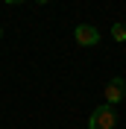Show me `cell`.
I'll use <instances>...</instances> for the list:
<instances>
[{
    "label": "cell",
    "mask_w": 126,
    "mask_h": 129,
    "mask_svg": "<svg viewBox=\"0 0 126 129\" xmlns=\"http://www.w3.org/2000/svg\"><path fill=\"white\" fill-rule=\"evenodd\" d=\"M114 126H117V114H114V106L109 103L97 106L88 117V129H114Z\"/></svg>",
    "instance_id": "cell-1"
},
{
    "label": "cell",
    "mask_w": 126,
    "mask_h": 129,
    "mask_svg": "<svg viewBox=\"0 0 126 129\" xmlns=\"http://www.w3.org/2000/svg\"><path fill=\"white\" fill-rule=\"evenodd\" d=\"M73 38H76L79 47H94L97 41H100V32H97V26H91V24H79L76 29H73Z\"/></svg>",
    "instance_id": "cell-2"
},
{
    "label": "cell",
    "mask_w": 126,
    "mask_h": 129,
    "mask_svg": "<svg viewBox=\"0 0 126 129\" xmlns=\"http://www.w3.org/2000/svg\"><path fill=\"white\" fill-rule=\"evenodd\" d=\"M123 100H126V79H120V76L109 79V85H106V103L114 106V103H123Z\"/></svg>",
    "instance_id": "cell-3"
},
{
    "label": "cell",
    "mask_w": 126,
    "mask_h": 129,
    "mask_svg": "<svg viewBox=\"0 0 126 129\" xmlns=\"http://www.w3.org/2000/svg\"><path fill=\"white\" fill-rule=\"evenodd\" d=\"M111 38L123 44V41H126V26L123 24H114V26H111Z\"/></svg>",
    "instance_id": "cell-4"
},
{
    "label": "cell",
    "mask_w": 126,
    "mask_h": 129,
    "mask_svg": "<svg viewBox=\"0 0 126 129\" xmlns=\"http://www.w3.org/2000/svg\"><path fill=\"white\" fill-rule=\"evenodd\" d=\"M6 3H21V0H6Z\"/></svg>",
    "instance_id": "cell-5"
},
{
    "label": "cell",
    "mask_w": 126,
    "mask_h": 129,
    "mask_svg": "<svg viewBox=\"0 0 126 129\" xmlns=\"http://www.w3.org/2000/svg\"><path fill=\"white\" fill-rule=\"evenodd\" d=\"M35 3H47V0H35Z\"/></svg>",
    "instance_id": "cell-6"
},
{
    "label": "cell",
    "mask_w": 126,
    "mask_h": 129,
    "mask_svg": "<svg viewBox=\"0 0 126 129\" xmlns=\"http://www.w3.org/2000/svg\"><path fill=\"white\" fill-rule=\"evenodd\" d=\"M0 38H3V29H0Z\"/></svg>",
    "instance_id": "cell-7"
}]
</instances>
